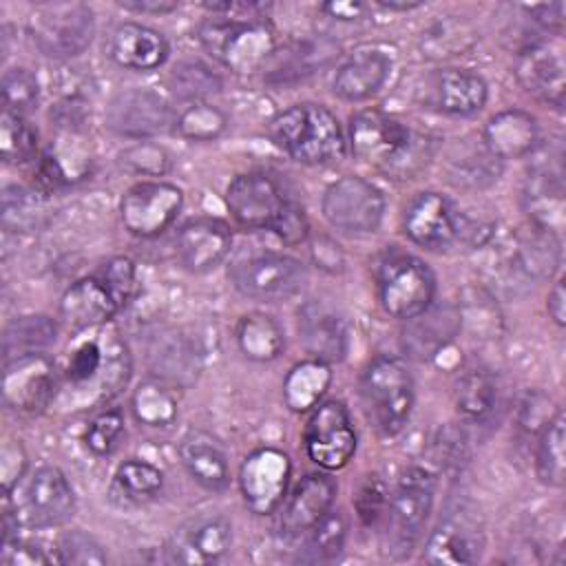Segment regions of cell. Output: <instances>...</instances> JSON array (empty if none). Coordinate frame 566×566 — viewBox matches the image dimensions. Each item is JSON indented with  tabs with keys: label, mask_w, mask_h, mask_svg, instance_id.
<instances>
[{
	"label": "cell",
	"mask_w": 566,
	"mask_h": 566,
	"mask_svg": "<svg viewBox=\"0 0 566 566\" xmlns=\"http://www.w3.org/2000/svg\"><path fill=\"white\" fill-rule=\"evenodd\" d=\"M130 378V354L119 332L108 323L88 329L73 347L57 400L69 409H91L115 398Z\"/></svg>",
	"instance_id": "cell-1"
},
{
	"label": "cell",
	"mask_w": 566,
	"mask_h": 566,
	"mask_svg": "<svg viewBox=\"0 0 566 566\" xmlns=\"http://www.w3.org/2000/svg\"><path fill=\"white\" fill-rule=\"evenodd\" d=\"M427 137L380 108H363L349 119L352 155L382 172L409 177L427 161Z\"/></svg>",
	"instance_id": "cell-2"
},
{
	"label": "cell",
	"mask_w": 566,
	"mask_h": 566,
	"mask_svg": "<svg viewBox=\"0 0 566 566\" xmlns=\"http://www.w3.org/2000/svg\"><path fill=\"white\" fill-rule=\"evenodd\" d=\"M270 135L292 159L307 166L332 164L345 155L343 128L323 104L301 102L276 113L270 122Z\"/></svg>",
	"instance_id": "cell-3"
},
{
	"label": "cell",
	"mask_w": 566,
	"mask_h": 566,
	"mask_svg": "<svg viewBox=\"0 0 566 566\" xmlns=\"http://www.w3.org/2000/svg\"><path fill=\"white\" fill-rule=\"evenodd\" d=\"M199 42L219 64L234 73H252L274 53V31L265 20L210 18L199 27Z\"/></svg>",
	"instance_id": "cell-4"
},
{
	"label": "cell",
	"mask_w": 566,
	"mask_h": 566,
	"mask_svg": "<svg viewBox=\"0 0 566 566\" xmlns=\"http://www.w3.org/2000/svg\"><path fill=\"white\" fill-rule=\"evenodd\" d=\"M360 396L369 420L382 436H396L413 407V378L396 356H376L360 376Z\"/></svg>",
	"instance_id": "cell-5"
},
{
	"label": "cell",
	"mask_w": 566,
	"mask_h": 566,
	"mask_svg": "<svg viewBox=\"0 0 566 566\" xmlns=\"http://www.w3.org/2000/svg\"><path fill=\"white\" fill-rule=\"evenodd\" d=\"M436 475L424 467H409L387 500L385 553L400 559L411 555L433 509Z\"/></svg>",
	"instance_id": "cell-6"
},
{
	"label": "cell",
	"mask_w": 566,
	"mask_h": 566,
	"mask_svg": "<svg viewBox=\"0 0 566 566\" xmlns=\"http://www.w3.org/2000/svg\"><path fill=\"white\" fill-rule=\"evenodd\" d=\"M376 281L380 305L394 318L409 321L422 314L436 296V276L431 268L413 254H387L378 265Z\"/></svg>",
	"instance_id": "cell-7"
},
{
	"label": "cell",
	"mask_w": 566,
	"mask_h": 566,
	"mask_svg": "<svg viewBox=\"0 0 566 566\" xmlns=\"http://www.w3.org/2000/svg\"><path fill=\"white\" fill-rule=\"evenodd\" d=\"M29 33L44 55L75 57L93 40V9L84 2H42L29 18Z\"/></svg>",
	"instance_id": "cell-8"
},
{
	"label": "cell",
	"mask_w": 566,
	"mask_h": 566,
	"mask_svg": "<svg viewBox=\"0 0 566 566\" xmlns=\"http://www.w3.org/2000/svg\"><path fill=\"white\" fill-rule=\"evenodd\" d=\"M305 265L279 252H261L241 259L230 270L232 285L248 298L276 303L294 296L305 285Z\"/></svg>",
	"instance_id": "cell-9"
},
{
	"label": "cell",
	"mask_w": 566,
	"mask_h": 566,
	"mask_svg": "<svg viewBox=\"0 0 566 566\" xmlns=\"http://www.w3.org/2000/svg\"><path fill=\"white\" fill-rule=\"evenodd\" d=\"M323 217L343 232H374L385 214V197L371 181L345 175L323 192Z\"/></svg>",
	"instance_id": "cell-10"
},
{
	"label": "cell",
	"mask_w": 566,
	"mask_h": 566,
	"mask_svg": "<svg viewBox=\"0 0 566 566\" xmlns=\"http://www.w3.org/2000/svg\"><path fill=\"white\" fill-rule=\"evenodd\" d=\"M305 451L314 464L338 471L356 453V431L340 400L318 402L305 424Z\"/></svg>",
	"instance_id": "cell-11"
},
{
	"label": "cell",
	"mask_w": 566,
	"mask_h": 566,
	"mask_svg": "<svg viewBox=\"0 0 566 566\" xmlns=\"http://www.w3.org/2000/svg\"><path fill=\"white\" fill-rule=\"evenodd\" d=\"M20 524L29 528H55L75 513V493L66 475L51 464L35 469L15 504Z\"/></svg>",
	"instance_id": "cell-12"
},
{
	"label": "cell",
	"mask_w": 566,
	"mask_h": 566,
	"mask_svg": "<svg viewBox=\"0 0 566 566\" xmlns=\"http://www.w3.org/2000/svg\"><path fill=\"white\" fill-rule=\"evenodd\" d=\"M292 462L276 447L254 449L239 469V489L245 506L254 515L274 513L287 493Z\"/></svg>",
	"instance_id": "cell-13"
},
{
	"label": "cell",
	"mask_w": 566,
	"mask_h": 566,
	"mask_svg": "<svg viewBox=\"0 0 566 566\" xmlns=\"http://www.w3.org/2000/svg\"><path fill=\"white\" fill-rule=\"evenodd\" d=\"M184 195L168 181H139L130 186L119 201L124 228L139 237H159L179 214Z\"/></svg>",
	"instance_id": "cell-14"
},
{
	"label": "cell",
	"mask_w": 566,
	"mask_h": 566,
	"mask_svg": "<svg viewBox=\"0 0 566 566\" xmlns=\"http://www.w3.org/2000/svg\"><path fill=\"white\" fill-rule=\"evenodd\" d=\"M60 376L44 354H29L4 363L2 398L20 413H40L57 400Z\"/></svg>",
	"instance_id": "cell-15"
},
{
	"label": "cell",
	"mask_w": 566,
	"mask_h": 566,
	"mask_svg": "<svg viewBox=\"0 0 566 566\" xmlns=\"http://www.w3.org/2000/svg\"><path fill=\"white\" fill-rule=\"evenodd\" d=\"M226 203L234 221L248 230H272L290 199L265 172H243L226 190Z\"/></svg>",
	"instance_id": "cell-16"
},
{
	"label": "cell",
	"mask_w": 566,
	"mask_h": 566,
	"mask_svg": "<svg viewBox=\"0 0 566 566\" xmlns=\"http://www.w3.org/2000/svg\"><path fill=\"white\" fill-rule=\"evenodd\" d=\"M175 122L166 99L148 88H124L106 106V126L128 139L144 142Z\"/></svg>",
	"instance_id": "cell-17"
},
{
	"label": "cell",
	"mask_w": 566,
	"mask_h": 566,
	"mask_svg": "<svg viewBox=\"0 0 566 566\" xmlns=\"http://www.w3.org/2000/svg\"><path fill=\"white\" fill-rule=\"evenodd\" d=\"M232 544V524L223 515H197L184 522L168 542L170 562L212 564L221 559Z\"/></svg>",
	"instance_id": "cell-18"
},
{
	"label": "cell",
	"mask_w": 566,
	"mask_h": 566,
	"mask_svg": "<svg viewBox=\"0 0 566 566\" xmlns=\"http://www.w3.org/2000/svg\"><path fill=\"white\" fill-rule=\"evenodd\" d=\"M232 248L230 228L212 217L186 221L175 237V256L179 265L192 274L217 268Z\"/></svg>",
	"instance_id": "cell-19"
},
{
	"label": "cell",
	"mask_w": 566,
	"mask_h": 566,
	"mask_svg": "<svg viewBox=\"0 0 566 566\" xmlns=\"http://www.w3.org/2000/svg\"><path fill=\"white\" fill-rule=\"evenodd\" d=\"M405 234L420 248L442 250L449 248L460 234L458 214L447 197L440 192H420L405 210Z\"/></svg>",
	"instance_id": "cell-20"
},
{
	"label": "cell",
	"mask_w": 566,
	"mask_h": 566,
	"mask_svg": "<svg viewBox=\"0 0 566 566\" xmlns=\"http://www.w3.org/2000/svg\"><path fill=\"white\" fill-rule=\"evenodd\" d=\"M515 77L526 93L539 102L562 108L566 95V75L562 53L544 42L524 46L515 57Z\"/></svg>",
	"instance_id": "cell-21"
},
{
	"label": "cell",
	"mask_w": 566,
	"mask_h": 566,
	"mask_svg": "<svg viewBox=\"0 0 566 566\" xmlns=\"http://www.w3.org/2000/svg\"><path fill=\"white\" fill-rule=\"evenodd\" d=\"M117 312L115 298L97 274L75 281L60 301V318L71 334L102 327L111 323Z\"/></svg>",
	"instance_id": "cell-22"
},
{
	"label": "cell",
	"mask_w": 566,
	"mask_h": 566,
	"mask_svg": "<svg viewBox=\"0 0 566 566\" xmlns=\"http://www.w3.org/2000/svg\"><path fill=\"white\" fill-rule=\"evenodd\" d=\"M484 537L467 513H451L427 537L422 559L427 564H473L480 559Z\"/></svg>",
	"instance_id": "cell-23"
},
{
	"label": "cell",
	"mask_w": 566,
	"mask_h": 566,
	"mask_svg": "<svg viewBox=\"0 0 566 566\" xmlns=\"http://www.w3.org/2000/svg\"><path fill=\"white\" fill-rule=\"evenodd\" d=\"M336 484L325 473H307L285 497L281 533L287 537L305 535L334 504Z\"/></svg>",
	"instance_id": "cell-24"
},
{
	"label": "cell",
	"mask_w": 566,
	"mask_h": 566,
	"mask_svg": "<svg viewBox=\"0 0 566 566\" xmlns=\"http://www.w3.org/2000/svg\"><path fill=\"white\" fill-rule=\"evenodd\" d=\"M298 334L312 358L338 363L347 354V327L343 318L318 301H310L298 310Z\"/></svg>",
	"instance_id": "cell-25"
},
{
	"label": "cell",
	"mask_w": 566,
	"mask_h": 566,
	"mask_svg": "<svg viewBox=\"0 0 566 566\" xmlns=\"http://www.w3.org/2000/svg\"><path fill=\"white\" fill-rule=\"evenodd\" d=\"M108 53L122 69L146 73L159 69L170 49L159 31L139 22H122L111 33Z\"/></svg>",
	"instance_id": "cell-26"
},
{
	"label": "cell",
	"mask_w": 566,
	"mask_h": 566,
	"mask_svg": "<svg viewBox=\"0 0 566 566\" xmlns=\"http://www.w3.org/2000/svg\"><path fill=\"white\" fill-rule=\"evenodd\" d=\"M391 57L380 49H360L352 53L338 69L332 82L334 95L347 102H363L376 95L389 80Z\"/></svg>",
	"instance_id": "cell-27"
},
{
	"label": "cell",
	"mask_w": 566,
	"mask_h": 566,
	"mask_svg": "<svg viewBox=\"0 0 566 566\" xmlns=\"http://www.w3.org/2000/svg\"><path fill=\"white\" fill-rule=\"evenodd\" d=\"M482 137L491 157L520 159L539 146V126L531 113L522 108H506L486 122Z\"/></svg>",
	"instance_id": "cell-28"
},
{
	"label": "cell",
	"mask_w": 566,
	"mask_h": 566,
	"mask_svg": "<svg viewBox=\"0 0 566 566\" xmlns=\"http://www.w3.org/2000/svg\"><path fill=\"white\" fill-rule=\"evenodd\" d=\"M524 210L535 230L559 234L564 226V186L562 172L551 168H533L522 192Z\"/></svg>",
	"instance_id": "cell-29"
},
{
	"label": "cell",
	"mask_w": 566,
	"mask_h": 566,
	"mask_svg": "<svg viewBox=\"0 0 566 566\" xmlns=\"http://www.w3.org/2000/svg\"><path fill=\"white\" fill-rule=\"evenodd\" d=\"M179 458L188 475L203 489L226 491L230 486L228 455L212 436L188 431L179 442Z\"/></svg>",
	"instance_id": "cell-30"
},
{
	"label": "cell",
	"mask_w": 566,
	"mask_h": 566,
	"mask_svg": "<svg viewBox=\"0 0 566 566\" xmlns=\"http://www.w3.org/2000/svg\"><path fill=\"white\" fill-rule=\"evenodd\" d=\"M460 327V314L451 307H433V303L418 316L407 321L402 332V347L418 360H431L444 349Z\"/></svg>",
	"instance_id": "cell-31"
},
{
	"label": "cell",
	"mask_w": 566,
	"mask_h": 566,
	"mask_svg": "<svg viewBox=\"0 0 566 566\" xmlns=\"http://www.w3.org/2000/svg\"><path fill=\"white\" fill-rule=\"evenodd\" d=\"M433 104L447 115H473L489 97L486 82L467 69H442L433 75Z\"/></svg>",
	"instance_id": "cell-32"
},
{
	"label": "cell",
	"mask_w": 566,
	"mask_h": 566,
	"mask_svg": "<svg viewBox=\"0 0 566 566\" xmlns=\"http://www.w3.org/2000/svg\"><path fill=\"white\" fill-rule=\"evenodd\" d=\"M334 55H338V44L327 38H305L290 44V49L281 55L272 53L274 66L270 69L272 82L303 80L312 75L316 69L325 66Z\"/></svg>",
	"instance_id": "cell-33"
},
{
	"label": "cell",
	"mask_w": 566,
	"mask_h": 566,
	"mask_svg": "<svg viewBox=\"0 0 566 566\" xmlns=\"http://www.w3.org/2000/svg\"><path fill=\"white\" fill-rule=\"evenodd\" d=\"M234 338L241 354L254 363H270L279 358L285 347L283 327L265 312H250L237 321Z\"/></svg>",
	"instance_id": "cell-34"
},
{
	"label": "cell",
	"mask_w": 566,
	"mask_h": 566,
	"mask_svg": "<svg viewBox=\"0 0 566 566\" xmlns=\"http://www.w3.org/2000/svg\"><path fill=\"white\" fill-rule=\"evenodd\" d=\"M332 382L329 363L318 358H307L296 363L283 380V400L294 413H305L314 409Z\"/></svg>",
	"instance_id": "cell-35"
},
{
	"label": "cell",
	"mask_w": 566,
	"mask_h": 566,
	"mask_svg": "<svg viewBox=\"0 0 566 566\" xmlns=\"http://www.w3.org/2000/svg\"><path fill=\"white\" fill-rule=\"evenodd\" d=\"M55 334L57 325L44 314L15 316L7 323L2 334L4 363L29 354H42L49 345L55 343Z\"/></svg>",
	"instance_id": "cell-36"
},
{
	"label": "cell",
	"mask_w": 566,
	"mask_h": 566,
	"mask_svg": "<svg viewBox=\"0 0 566 566\" xmlns=\"http://www.w3.org/2000/svg\"><path fill=\"white\" fill-rule=\"evenodd\" d=\"M130 409L139 424L153 429L170 427L179 413L177 396L172 387L161 378L142 380L130 396Z\"/></svg>",
	"instance_id": "cell-37"
},
{
	"label": "cell",
	"mask_w": 566,
	"mask_h": 566,
	"mask_svg": "<svg viewBox=\"0 0 566 566\" xmlns=\"http://www.w3.org/2000/svg\"><path fill=\"white\" fill-rule=\"evenodd\" d=\"M564 440H566V420H564V413L557 409L555 416L548 420V424L539 431V440L535 449V471L546 486H555V489L564 486V475H566Z\"/></svg>",
	"instance_id": "cell-38"
},
{
	"label": "cell",
	"mask_w": 566,
	"mask_h": 566,
	"mask_svg": "<svg viewBox=\"0 0 566 566\" xmlns=\"http://www.w3.org/2000/svg\"><path fill=\"white\" fill-rule=\"evenodd\" d=\"M497 400V389L493 376L482 367L467 369L455 387V407L462 418L471 422H482L493 413Z\"/></svg>",
	"instance_id": "cell-39"
},
{
	"label": "cell",
	"mask_w": 566,
	"mask_h": 566,
	"mask_svg": "<svg viewBox=\"0 0 566 566\" xmlns=\"http://www.w3.org/2000/svg\"><path fill=\"white\" fill-rule=\"evenodd\" d=\"M475 42V31L462 15H444L422 33V51L431 57L462 55Z\"/></svg>",
	"instance_id": "cell-40"
},
{
	"label": "cell",
	"mask_w": 566,
	"mask_h": 566,
	"mask_svg": "<svg viewBox=\"0 0 566 566\" xmlns=\"http://www.w3.org/2000/svg\"><path fill=\"white\" fill-rule=\"evenodd\" d=\"M113 484L124 500L148 502L155 495H159V491L164 486V473L146 460L130 458L115 469Z\"/></svg>",
	"instance_id": "cell-41"
},
{
	"label": "cell",
	"mask_w": 566,
	"mask_h": 566,
	"mask_svg": "<svg viewBox=\"0 0 566 566\" xmlns=\"http://www.w3.org/2000/svg\"><path fill=\"white\" fill-rule=\"evenodd\" d=\"M175 130L179 137L190 139V142H212L217 139L226 126H228V117L223 111H219L217 106L203 102H190L186 104L172 122Z\"/></svg>",
	"instance_id": "cell-42"
},
{
	"label": "cell",
	"mask_w": 566,
	"mask_h": 566,
	"mask_svg": "<svg viewBox=\"0 0 566 566\" xmlns=\"http://www.w3.org/2000/svg\"><path fill=\"white\" fill-rule=\"evenodd\" d=\"M305 559L332 562L343 553L347 539V520L340 511L329 509L307 533Z\"/></svg>",
	"instance_id": "cell-43"
},
{
	"label": "cell",
	"mask_w": 566,
	"mask_h": 566,
	"mask_svg": "<svg viewBox=\"0 0 566 566\" xmlns=\"http://www.w3.org/2000/svg\"><path fill=\"white\" fill-rule=\"evenodd\" d=\"M0 155L4 164H27L38 155L35 128L11 111H2L0 117Z\"/></svg>",
	"instance_id": "cell-44"
},
{
	"label": "cell",
	"mask_w": 566,
	"mask_h": 566,
	"mask_svg": "<svg viewBox=\"0 0 566 566\" xmlns=\"http://www.w3.org/2000/svg\"><path fill=\"white\" fill-rule=\"evenodd\" d=\"M168 88L172 95L190 102H203L210 93L221 88V80L208 66L199 62H181L168 75Z\"/></svg>",
	"instance_id": "cell-45"
},
{
	"label": "cell",
	"mask_w": 566,
	"mask_h": 566,
	"mask_svg": "<svg viewBox=\"0 0 566 566\" xmlns=\"http://www.w3.org/2000/svg\"><path fill=\"white\" fill-rule=\"evenodd\" d=\"M40 99V84L38 77L22 66L9 69L2 75V102L4 111H11L15 115L29 113Z\"/></svg>",
	"instance_id": "cell-46"
},
{
	"label": "cell",
	"mask_w": 566,
	"mask_h": 566,
	"mask_svg": "<svg viewBox=\"0 0 566 566\" xmlns=\"http://www.w3.org/2000/svg\"><path fill=\"white\" fill-rule=\"evenodd\" d=\"M119 164L124 170L146 177H159L170 170V155L164 146L153 142H137L119 153Z\"/></svg>",
	"instance_id": "cell-47"
},
{
	"label": "cell",
	"mask_w": 566,
	"mask_h": 566,
	"mask_svg": "<svg viewBox=\"0 0 566 566\" xmlns=\"http://www.w3.org/2000/svg\"><path fill=\"white\" fill-rule=\"evenodd\" d=\"M55 557H57V564H80V566H93V564L106 562V553L102 551V544L82 528L66 531L57 539Z\"/></svg>",
	"instance_id": "cell-48"
},
{
	"label": "cell",
	"mask_w": 566,
	"mask_h": 566,
	"mask_svg": "<svg viewBox=\"0 0 566 566\" xmlns=\"http://www.w3.org/2000/svg\"><path fill=\"white\" fill-rule=\"evenodd\" d=\"M97 276L104 281L119 310L133 301L137 292V270L128 256H113L102 265Z\"/></svg>",
	"instance_id": "cell-49"
},
{
	"label": "cell",
	"mask_w": 566,
	"mask_h": 566,
	"mask_svg": "<svg viewBox=\"0 0 566 566\" xmlns=\"http://www.w3.org/2000/svg\"><path fill=\"white\" fill-rule=\"evenodd\" d=\"M124 433V416L119 409H106L97 413L84 433V444L95 455H108Z\"/></svg>",
	"instance_id": "cell-50"
},
{
	"label": "cell",
	"mask_w": 566,
	"mask_h": 566,
	"mask_svg": "<svg viewBox=\"0 0 566 566\" xmlns=\"http://www.w3.org/2000/svg\"><path fill=\"white\" fill-rule=\"evenodd\" d=\"M356 513L365 526H371L387 506V491L378 475H367L354 500Z\"/></svg>",
	"instance_id": "cell-51"
},
{
	"label": "cell",
	"mask_w": 566,
	"mask_h": 566,
	"mask_svg": "<svg viewBox=\"0 0 566 566\" xmlns=\"http://www.w3.org/2000/svg\"><path fill=\"white\" fill-rule=\"evenodd\" d=\"M51 562H55V557L46 555L44 548H40V544L20 539L18 535L0 542V564L4 566H35Z\"/></svg>",
	"instance_id": "cell-52"
},
{
	"label": "cell",
	"mask_w": 566,
	"mask_h": 566,
	"mask_svg": "<svg viewBox=\"0 0 566 566\" xmlns=\"http://www.w3.org/2000/svg\"><path fill=\"white\" fill-rule=\"evenodd\" d=\"M557 409H553V402L548 396L535 391V394H528L522 405H520V413H517V424L524 429V431H542L548 420L555 416Z\"/></svg>",
	"instance_id": "cell-53"
},
{
	"label": "cell",
	"mask_w": 566,
	"mask_h": 566,
	"mask_svg": "<svg viewBox=\"0 0 566 566\" xmlns=\"http://www.w3.org/2000/svg\"><path fill=\"white\" fill-rule=\"evenodd\" d=\"M272 232L287 245H296L303 243L310 237V223L307 217L303 212V208L294 201H290L281 214V219L276 221V226L272 228Z\"/></svg>",
	"instance_id": "cell-54"
},
{
	"label": "cell",
	"mask_w": 566,
	"mask_h": 566,
	"mask_svg": "<svg viewBox=\"0 0 566 566\" xmlns=\"http://www.w3.org/2000/svg\"><path fill=\"white\" fill-rule=\"evenodd\" d=\"M27 469V453L20 442H7L0 453V478L4 495L13 491V486L20 482L22 473Z\"/></svg>",
	"instance_id": "cell-55"
},
{
	"label": "cell",
	"mask_w": 566,
	"mask_h": 566,
	"mask_svg": "<svg viewBox=\"0 0 566 566\" xmlns=\"http://www.w3.org/2000/svg\"><path fill=\"white\" fill-rule=\"evenodd\" d=\"M524 11L546 31L551 33H562L564 31V15H566V2H544V4H528Z\"/></svg>",
	"instance_id": "cell-56"
},
{
	"label": "cell",
	"mask_w": 566,
	"mask_h": 566,
	"mask_svg": "<svg viewBox=\"0 0 566 566\" xmlns=\"http://www.w3.org/2000/svg\"><path fill=\"white\" fill-rule=\"evenodd\" d=\"M321 11L327 13L329 18H334V20L352 22V20H358V18L365 15L367 4H363V2H352V0H329V2H323V4H321Z\"/></svg>",
	"instance_id": "cell-57"
},
{
	"label": "cell",
	"mask_w": 566,
	"mask_h": 566,
	"mask_svg": "<svg viewBox=\"0 0 566 566\" xmlns=\"http://www.w3.org/2000/svg\"><path fill=\"white\" fill-rule=\"evenodd\" d=\"M122 9L133 13H150V15H164L179 9L177 0H119Z\"/></svg>",
	"instance_id": "cell-58"
},
{
	"label": "cell",
	"mask_w": 566,
	"mask_h": 566,
	"mask_svg": "<svg viewBox=\"0 0 566 566\" xmlns=\"http://www.w3.org/2000/svg\"><path fill=\"white\" fill-rule=\"evenodd\" d=\"M546 310H548V316L553 318L555 325L562 327V325L566 323V292H564V279H557V283H555L553 290L548 292Z\"/></svg>",
	"instance_id": "cell-59"
},
{
	"label": "cell",
	"mask_w": 566,
	"mask_h": 566,
	"mask_svg": "<svg viewBox=\"0 0 566 566\" xmlns=\"http://www.w3.org/2000/svg\"><path fill=\"white\" fill-rule=\"evenodd\" d=\"M424 2L422 0H376V7L385 11H411L420 9Z\"/></svg>",
	"instance_id": "cell-60"
}]
</instances>
